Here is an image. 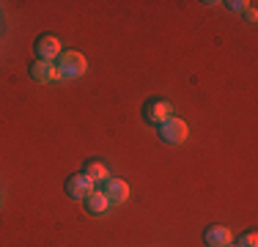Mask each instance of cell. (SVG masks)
<instances>
[{
  "label": "cell",
  "mask_w": 258,
  "mask_h": 247,
  "mask_svg": "<svg viewBox=\"0 0 258 247\" xmlns=\"http://www.w3.org/2000/svg\"><path fill=\"white\" fill-rule=\"evenodd\" d=\"M52 64H55V72H58V80H75V77H80V74L88 69L85 55L77 52V49H63Z\"/></svg>",
  "instance_id": "cell-1"
},
{
  "label": "cell",
  "mask_w": 258,
  "mask_h": 247,
  "mask_svg": "<svg viewBox=\"0 0 258 247\" xmlns=\"http://www.w3.org/2000/svg\"><path fill=\"white\" fill-rule=\"evenodd\" d=\"M225 247H231V244H225Z\"/></svg>",
  "instance_id": "cell-13"
},
{
  "label": "cell",
  "mask_w": 258,
  "mask_h": 247,
  "mask_svg": "<svg viewBox=\"0 0 258 247\" xmlns=\"http://www.w3.org/2000/svg\"><path fill=\"white\" fill-rule=\"evenodd\" d=\"M170 115H173V104H170L168 99H149V102L143 104V118L149 124H154V127H159L162 121H168Z\"/></svg>",
  "instance_id": "cell-3"
},
{
  "label": "cell",
  "mask_w": 258,
  "mask_h": 247,
  "mask_svg": "<svg viewBox=\"0 0 258 247\" xmlns=\"http://www.w3.org/2000/svg\"><path fill=\"white\" fill-rule=\"evenodd\" d=\"M107 198L102 195V190H94V193H91L88 198H85V209H88L91 214H104L107 212Z\"/></svg>",
  "instance_id": "cell-10"
},
{
  "label": "cell",
  "mask_w": 258,
  "mask_h": 247,
  "mask_svg": "<svg viewBox=\"0 0 258 247\" xmlns=\"http://www.w3.org/2000/svg\"><path fill=\"white\" fill-rule=\"evenodd\" d=\"M28 74L36 80V83H52V80H58L55 64H52V60H41V58H33V60H30Z\"/></svg>",
  "instance_id": "cell-7"
},
{
  "label": "cell",
  "mask_w": 258,
  "mask_h": 247,
  "mask_svg": "<svg viewBox=\"0 0 258 247\" xmlns=\"http://www.w3.org/2000/svg\"><path fill=\"white\" fill-rule=\"evenodd\" d=\"M157 135H159V140L168 143V146H181L184 140L189 138V127H187V121L179 118V115H170L168 121H162L157 127Z\"/></svg>",
  "instance_id": "cell-2"
},
{
  "label": "cell",
  "mask_w": 258,
  "mask_h": 247,
  "mask_svg": "<svg viewBox=\"0 0 258 247\" xmlns=\"http://www.w3.org/2000/svg\"><path fill=\"white\" fill-rule=\"evenodd\" d=\"M225 6H228L231 11H244L250 3H244V0H231V3H225Z\"/></svg>",
  "instance_id": "cell-12"
},
{
  "label": "cell",
  "mask_w": 258,
  "mask_h": 247,
  "mask_svg": "<svg viewBox=\"0 0 258 247\" xmlns=\"http://www.w3.org/2000/svg\"><path fill=\"white\" fill-rule=\"evenodd\" d=\"M239 247H258V239H255V233H253V231L242 233V236H239Z\"/></svg>",
  "instance_id": "cell-11"
},
{
  "label": "cell",
  "mask_w": 258,
  "mask_h": 247,
  "mask_svg": "<svg viewBox=\"0 0 258 247\" xmlns=\"http://www.w3.org/2000/svg\"><path fill=\"white\" fill-rule=\"evenodd\" d=\"M63 190H66V195L69 198H77V201H85L91 193H94V181H91L85 173H75V176H69L66 178V184H63Z\"/></svg>",
  "instance_id": "cell-5"
},
{
  "label": "cell",
  "mask_w": 258,
  "mask_h": 247,
  "mask_svg": "<svg viewBox=\"0 0 258 247\" xmlns=\"http://www.w3.org/2000/svg\"><path fill=\"white\" fill-rule=\"evenodd\" d=\"M102 195L107 198V203L118 206V203H124L129 198V184L124 178H107V181L102 184Z\"/></svg>",
  "instance_id": "cell-6"
},
{
  "label": "cell",
  "mask_w": 258,
  "mask_h": 247,
  "mask_svg": "<svg viewBox=\"0 0 258 247\" xmlns=\"http://www.w3.org/2000/svg\"><path fill=\"white\" fill-rule=\"evenodd\" d=\"M33 52H36V58H41V60H55L63 52V47H60V41L55 39L52 33H39L33 41Z\"/></svg>",
  "instance_id": "cell-4"
},
{
  "label": "cell",
  "mask_w": 258,
  "mask_h": 247,
  "mask_svg": "<svg viewBox=\"0 0 258 247\" xmlns=\"http://www.w3.org/2000/svg\"><path fill=\"white\" fill-rule=\"evenodd\" d=\"M83 173H85V176H88L91 178V181H107V178H110V173H107V168H104V165L99 162V159H88V162H85V168H83Z\"/></svg>",
  "instance_id": "cell-9"
},
{
  "label": "cell",
  "mask_w": 258,
  "mask_h": 247,
  "mask_svg": "<svg viewBox=\"0 0 258 247\" xmlns=\"http://www.w3.org/2000/svg\"><path fill=\"white\" fill-rule=\"evenodd\" d=\"M204 244L206 247H225V244H231V231L225 225H209L204 231Z\"/></svg>",
  "instance_id": "cell-8"
}]
</instances>
